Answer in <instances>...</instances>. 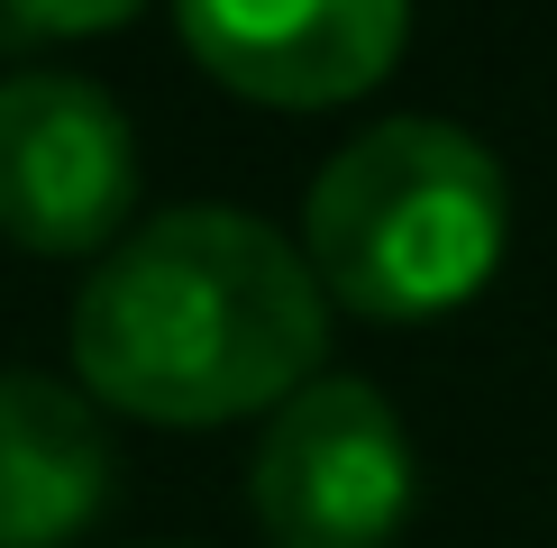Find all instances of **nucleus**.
<instances>
[{
  "mask_svg": "<svg viewBox=\"0 0 557 548\" xmlns=\"http://www.w3.org/2000/svg\"><path fill=\"white\" fill-rule=\"evenodd\" d=\"M330 292L301 238L193 201L128 228L74 292V384L156 429L284 411L320 375Z\"/></svg>",
  "mask_w": 557,
  "mask_h": 548,
  "instance_id": "1",
  "label": "nucleus"
},
{
  "mask_svg": "<svg viewBox=\"0 0 557 548\" xmlns=\"http://www.w3.org/2000/svg\"><path fill=\"white\" fill-rule=\"evenodd\" d=\"M512 238L494 147L448 120H375L320 165L301 201V257L357 320H438L475 302Z\"/></svg>",
  "mask_w": 557,
  "mask_h": 548,
  "instance_id": "2",
  "label": "nucleus"
},
{
  "mask_svg": "<svg viewBox=\"0 0 557 548\" xmlns=\"http://www.w3.org/2000/svg\"><path fill=\"white\" fill-rule=\"evenodd\" d=\"M247 512L274 548H384L411 521V439L357 375H311L265 421Z\"/></svg>",
  "mask_w": 557,
  "mask_h": 548,
  "instance_id": "3",
  "label": "nucleus"
},
{
  "mask_svg": "<svg viewBox=\"0 0 557 548\" xmlns=\"http://www.w3.org/2000/svg\"><path fill=\"white\" fill-rule=\"evenodd\" d=\"M137 211V128L83 74L0 83V238L28 257H110Z\"/></svg>",
  "mask_w": 557,
  "mask_h": 548,
  "instance_id": "4",
  "label": "nucleus"
},
{
  "mask_svg": "<svg viewBox=\"0 0 557 548\" xmlns=\"http://www.w3.org/2000/svg\"><path fill=\"white\" fill-rule=\"evenodd\" d=\"M174 28L238 101L338 110L403 64L411 0H174Z\"/></svg>",
  "mask_w": 557,
  "mask_h": 548,
  "instance_id": "5",
  "label": "nucleus"
},
{
  "mask_svg": "<svg viewBox=\"0 0 557 548\" xmlns=\"http://www.w3.org/2000/svg\"><path fill=\"white\" fill-rule=\"evenodd\" d=\"M120 457L83 384L0 375V548H64L101 521Z\"/></svg>",
  "mask_w": 557,
  "mask_h": 548,
  "instance_id": "6",
  "label": "nucleus"
},
{
  "mask_svg": "<svg viewBox=\"0 0 557 548\" xmlns=\"http://www.w3.org/2000/svg\"><path fill=\"white\" fill-rule=\"evenodd\" d=\"M147 0H0V28L10 37H46V46H74V37H110Z\"/></svg>",
  "mask_w": 557,
  "mask_h": 548,
  "instance_id": "7",
  "label": "nucleus"
}]
</instances>
